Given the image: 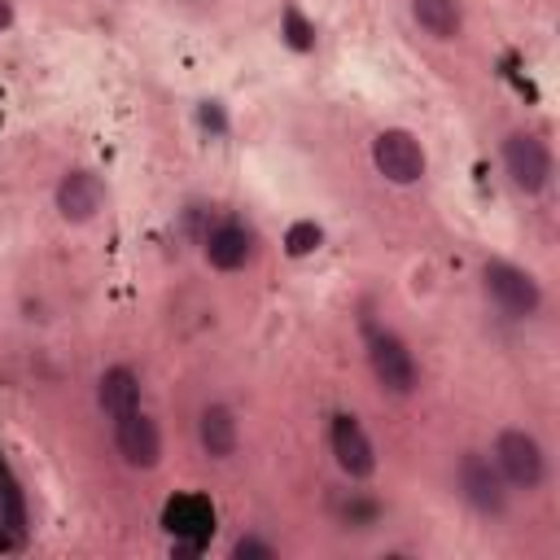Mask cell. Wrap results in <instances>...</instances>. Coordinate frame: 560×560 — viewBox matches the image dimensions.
Here are the masks:
<instances>
[{
    "label": "cell",
    "instance_id": "obj_1",
    "mask_svg": "<svg viewBox=\"0 0 560 560\" xmlns=\"http://www.w3.org/2000/svg\"><path fill=\"white\" fill-rule=\"evenodd\" d=\"M481 293L490 306L508 319H534L542 311V284L534 271L508 262V258H486L481 262Z\"/></svg>",
    "mask_w": 560,
    "mask_h": 560
},
{
    "label": "cell",
    "instance_id": "obj_2",
    "mask_svg": "<svg viewBox=\"0 0 560 560\" xmlns=\"http://www.w3.org/2000/svg\"><path fill=\"white\" fill-rule=\"evenodd\" d=\"M490 464L499 468V477L508 481V490H525L534 494L547 481V451L529 429H499L490 442Z\"/></svg>",
    "mask_w": 560,
    "mask_h": 560
},
{
    "label": "cell",
    "instance_id": "obj_3",
    "mask_svg": "<svg viewBox=\"0 0 560 560\" xmlns=\"http://www.w3.org/2000/svg\"><path fill=\"white\" fill-rule=\"evenodd\" d=\"M499 162H503V175L508 184L521 192V197H538L551 188V175H556V162H551V149L542 136L516 127L503 136L499 144Z\"/></svg>",
    "mask_w": 560,
    "mask_h": 560
},
{
    "label": "cell",
    "instance_id": "obj_4",
    "mask_svg": "<svg viewBox=\"0 0 560 560\" xmlns=\"http://www.w3.org/2000/svg\"><path fill=\"white\" fill-rule=\"evenodd\" d=\"M368 368H372V381L381 385V394H389V398H411L420 389V363H416L411 346L389 328H376L368 337Z\"/></svg>",
    "mask_w": 560,
    "mask_h": 560
},
{
    "label": "cell",
    "instance_id": "obj_5",
    "mask_svg": "<svg viewBox=\"0 0 560 560\" xmlns=\"http://www.w3.org/2000/svg\"><path fill=\"white\" fill-rule=\"evenodd\" d=\"M372 166L381 179L398 184V188H411L429 175V153L424 144L416 140V131L407 127H385L372 136Z\"/></svg>",
    "mask_w": 560,
    "mask_h": 560
},
{
    "label": "cell",
    "instance_id": "obj_6",
    "mask_svg": "<svg viewBox=\"0 0 560 560\" xmlns=\"http://www.w3.org/2000/svg\"><path fill=\"white\" fill-rule=\"evenodd\" d=\"M455 486H459V499L481 512V516H503L508 512V481L499 477V468L490 464V455L481 451H464L459 464H455Z\"/></svg>",
    "mask_w": 560,
    "mask_h": 560
},
{
    "label": "cell",
    "instance_id": "obj_7",
    "mask_svg": "<svg viewBox=\"0 0 560 560\" xmlns=\"http://www.w3.org/2000/svg\"><path fill=\"white\" fill-rule=\"evenodd\" d=\"M105 179L92 171V166H70L61 179H57V188H52V206H57V214L66 219V223H74V228H83V223H92L101 210H105Z\"/></svg>",
    "mask_w": 560,
    "mask_h": 560
},
{
    "label": "cell",
    "instance_id": "obj_8",
    "mask_svg": "<svg viewBox=\"0 0 560 560\" xmlns=\"http://www.w3.org/2000/svg\"><path fill=\"white\" fill-rule=\"evenodd\" d=\"M114 446H118L127 468L149 472V468L162 464V429L144 407H131V411L114 416Z\"/></svg>",
    "mask_w": 560,
    "mask_h": 560
},
{
    "label": "cell",
    "instance_id": "obj_9",
    "mask_svg": "<svg viewBox=\"0 0 560 560\" xmlns=\"http://www.w3.org/2000/svg\"><path fill=\"white\" fill-rule=\"evenodd\" d=\"M328 446H332L337 468H341L350 481H363V477L376 472V446H372V438H368V429H363L359 416L337 411L332 424H328Z\"/></svg>",
    "mask_w": 560,
    "mask_h": 560
},
{
    "label": "cell",
    "instance_id": "obj_10",
    "mask_svg": "<svg viewBox=\"0 0 560 560\" xmlns=\"http://www.w3.org/2000/svg\"><path fill=\"white\" fill-rule=\"evenodd\" d=\"M254 254H258V232L241 219H223V223L206 228V236H201V258L214 271H241L254 262Z\"/></svg>",
    "mask_w": 560,
    "mask_h": 560
},
{
    "label": "cell",
    "instance_id": "obj_11",
    "mask_svg": "<svg viewBox=\"0 0 560 560\" xmlns=\"http://www.w3.org/2000/svg\"><path fill=\"white\" fill-rule=\"evenodd\" d=\"M197 446L210 459H232L241 446V420L228 402H206L197 411Z\"/></svg>",
    "mask_w": 560,
    "mask_h": 560
},
{
    "label": "cell",
    "instance_id": "obj_12",
    "mask_svg": "<svg viewBox=\"0 0 560 560\" xmlns=\"http://www.w3.org/2000/svg\"><path fill=\"white\" fill-rule=\"evenodd\" d=\"M407 9H411V22L438 44H451L464 35V4L459 0H407Z\"/></svg>",
    "mask_w": 560,
    "mask_h": 560
},
{
    "label": "cell",
    "instance_id": "obj_13",
    "mask_svg": "<svg viewBox=\"0 0 560 560\" xmlns=\"http://www.w3.org/2000/svg\"><path fill=\"white\" fill-rule=\"evenodd\" d=\"M96 407L105 416H122V411L140 407V376H136V368H127V363L105 368L101 381H96Z\"/></svg>",
    "mask_w": 560,
    "mask_h": 560
},
{
    "label": "cell",
    "instance_id": "obj_14",
    "mask_svg": "<svg viewBox=\"0 0 560 560\" xmlns=\"http://www.w3.org/2000/svg\"><path fill=\"white\" fill-rule=\"evenodd\" d=\"M319 245H324V228L315 219H293L289 223V232H284V254L289 258H311Z\"/></svg>",
    "mask_w": 560,
    "mask_h": 560
},
{
    "label": "cell",
    "instance_id": "obj_15",
    "mask_svg": "<svg viewBox=\"0 0 560 560\" xmlns=\"http://www.w3.org/2000/svg\"><path fill=\"white\" fill-rule=\"evenodd\" d=\"M232 560H276V542H267L258 534H241L232 542Z\"/></svg>",
    "mask_w": 560,
    "mask_h": 560
},
{
    "label": "cell",
    "instance_id": "obj_16",
    "mask_svg": "<svg viewBox=\"0 0 560 560\" xmlns=\"http://www.w3.org/2000/svg\"><path fill=\"white\" fill-rule=\"evenodd\" d=\"M13 26V0H0V35Z\"/></svg>",
    "mask_w": 560,
    "mask_h": 560
}]
</instances>
